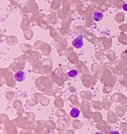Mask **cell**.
<instances>
[{
	"label": "cell",
	"mask_w": 127,
	"mask_h": 134,
	"mask_svg": "<svg viewBox=\"0 0 127 134\" xmlns=\"http://www.w3.org/2000/svg\"><path fill=\"white\" fill-rule=\"evenodd\" d=\"M83 36L82 35L78 36L72 41L73 46L77 49H80L83 47L84 42L83 41Z\"/></svg>",
	"instance_id": "1"
},
{
	"label": "cell",
	"mask_w": 127,
	"mask_h": 134,
	"mask_svg": "<svg viewBox=\"0 0 127 134\" xmlns=\"http://www.w3.org/2000/svg\"><path fill=\"white\" fill-rule=\"evenodd\" d=\"M14 77L16 81L19 82L23 81L26 78L24 73L22 71H18L16 72L14 75Z\"/></svg>",
	"instance_id": "2"
},
{
	"label": "cell",
	"mask_w": 127,
	"mask_h": 134,
	"mask_svg": "<svg viewBox=\"0 0 127 134\" xmlns=\"http://www.w3.org/2000/svg\"><path fill=\"white\" fill-rule=\"evenodd\" d=\"M103 17V14L100 11H95L93 14V18L95 21H101Z\"/></svg>",
	"instance_id": "3"
},
{
	"label": "cell",
	"mask_w": 127,
	"mask_h": 134,
	"mask_svg": "<svg viewBox=\"0 0 127 134\" xmlns=\"http://www.w3.org/2000/svg\"><path fill=\"white\" fill-rule=\"evenodd\" d=\"M80 114V111L76 108H73L71 110L70 115L71 116L74 118H77L79 116Z\"/></svg>",
	"instance_id": "4"
},
{
	"label": "cell",
	"mask_w": 127,
	"mask_h": 134,
	"mask_svg": "<svg viewBox=\"0 0 127 134\" xmlns=\"http://www.w3.org/2000/svg\"><path fill=\"white\" fill-rule=\"evenodd\" d=\"M78 74V73L76 70H72L68 72V76L69 77L73 78V77H76L77 76Z\"/></svg>",
	"instance_id": "5"
},
{
	"label": "cell",
	"mask_w": 127,
	"mask_h": 134,
	"mask_svg": "<svg viewBox=\"0 0 127 134\" xmlns=\"http://www.w3.org/2000/svg\"><path fill=\"white\" fill-rule=\"evenodd\" d=\"M109 134H119V133L117 131H111Z\"/></svg>",
	"instance_id": "6"
},
{
	"label": "cell",
	"mask_w": 127,
	"mask_h": 134,
	"mask_svg": "<svg viewBox=\"0 0 127 134\" xmlns=\"http://www.w3.org/2000/svg\"><path fill=\"white\" fill-rule=\"evenodd\" d=\"M123 9H124V10L127 11V4H125L123 5Z\"/></svg>",
	"instance_id": "7"
},
{
	"label": "cell",
	"mask_w": 127,
	"mask_h": 134,
	"mask_svg": "<svg viewBox=\"0 0 127 134\" xmlns=\"http://www.w3.org/2000/svg\"><path fill=\"white\" fill-rule=\"evenodd\" d=\"M95 134H103L102 133H100V132H96V133H95Z\"/></svg>",
	"instance_id": "8"
}]
</instances>
